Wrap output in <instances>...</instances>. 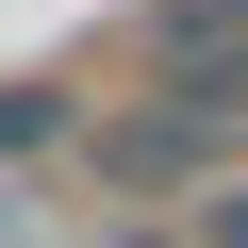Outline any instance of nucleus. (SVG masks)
Returning a JSON list of instances; mask_svg holds the SVG:
<instances>
[{
  "label": "nucleus",
  "mask_w": 248,
  "mask_h": 248,
  "mask_svg": "<svg viewBox=\"0 0 248 248\" xmlns=\"http://www.w3.org/2000/svg\"><path fill=\"white\" fill-rule=\"evenodd\" d=\"M83 182H99V215H199L215 182H248V99H182V83H133V99H83V149H66Z\"/></svg>",
  "instance_id": "1"
},
{
  "label": "nucleus",
  "mask_w": 248,
  "mask_h": 248,
  "mask_svg": "<svg viewBox=\"0 0 248 248\" xmlns=\"http://www.w3.org/2000/svg\"><path fill=\"white\" fill-rule=\"evenodd\" d=\"M133 83L248 99V0H133Z\"/></svg>",
  "instance_id": "2"
},
{
  "label": "nucleus",
  "mask_w": 248,
  "mask_h": 248,
  "mask_svg": "<svg viewBox=\"0 0 248 248\" xmlns=\"http://www.w3.org/2000/svg\"><path fill=\"white\" fill-rule=\"evenodd\" d=\"M83 149V83L66 66H0V182L17 166H66Z\"/></svg>",
  "instance_id": "3"
},
{
  "label": "nucleus",
  "mask_w": 248,
  "mask_h": 248,
  "mask_svg": "<svg viewBox=\"0 0 248 248\" xmlns=\"http://www.w3.org/2000/svg\"><path fill=\"white\" fill-rule=\"evenodd\" d=\"M182 248H248V182H215V199L182 215Z\"/></svg>",
  "instance_id": "4"
}]
</instances>
